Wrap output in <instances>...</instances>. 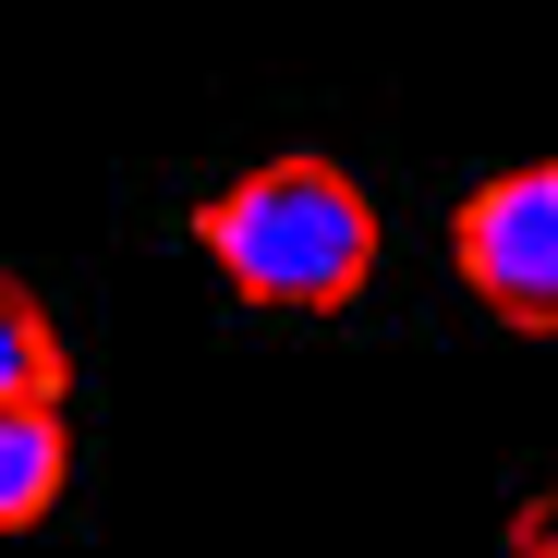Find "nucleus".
I'll use <instances>...</instances> for the list:
<instances>
[{"mask_svg":"<svg viewBox=\"0 0 558 558\" xmlns=\"http://www.w3.org/2000/svg\"><path fill=\"white\" fill-rule=\"evenodd\" d=\"M73 486V437H61V401H13L0 413V534L49 522V498Z\"/></svg>","mask_w":558,"mask_h":558,"instance_id":"3","label":"nucleus"},{"mask_svg":"<svg viewBox=\"0 0 558 558\" xmlns=\"http://www.w3.org/2000/svg\"><path fill=\"white\" fill-rule=\"evenodd\" d=\"M449 267H461V292H474L498 328L558 340V158L474 182L461 219H449Z\"/></svg>","mask_w":558,"mask_h":558,"instance_id":"2","label":"nucleus"},{"mask_svg":"<svg viewBox=\"0 0 558 558\" xmlns=\"http://www.w3.org/2000/svg\"><path fill=\"white\" fill-rule=\"evenodd\" d=\"M195 255L267 316H352L377 279V195L316 146L255 158L243 182H219L195 207Z\"/></svg>","mask_w":558,"mask_h":558,"instance_id":"1","label":"nucleus"},{"mask_svg":"<svg viewBox=\"0 0 558 558\" xmlns=\"http://www.w3.org/2000/svg\"><path fill=\"white\" fill-rule=\"evenodd\" d=\"M510 558H558V486L510 510Z\"/></svg>","mask_w":558,"mask_h":558,"instance_id":"5","label":"nucleus"},{"mask_svg":"<svg viewBox=\"0 0 558 558\" xmlns=\"http://www.w3.org/2000/svg\"><path fill=\"white\" fill-rule=\"evenodd\" d=\"M61 377H73V364H61V328L0 279V413H13V401H61Z\"/></svg>","mask_w":558,"mask_h":558,"instance_id":"4","label":"nucleus"}]
</instances>
